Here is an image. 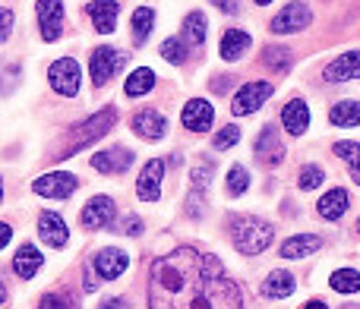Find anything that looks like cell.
Masks as SVG:
<instances>
[{
	"instance_id": "bcb514c9",
	"label": "cell",
	"mask_w": 360,
	"mask_h": 309,
	"mask_svg": "<svg viewBox=\"0 0 360 309\" xmlns=\"http://www.w3.org/2000/svg\"><path fill=\"white\" fill-rule=\"evenodd\" d=\"M304 309H329L323 303V300H310V303H304Z\"/></svg>"
},
{
	"instance_id": "681fc988",
	"label": "cell",
	"mask_w": 360,
	"mask_h": 309,
	"mask_svg": "<svg viewBox=\"0 0 360 309\" xmlns=\"http://www.w3.org/2000/svg\"><path fill=\"white\" fill-rule=\"evenodd\" d=\"M0 202H4V177H0Z\"/></svg>"
},
{
	"instance_id": "b9f144b4",
	"label": "cell",
	"mask_w": 360,
	"mask_h": 309,
	"mask_svg": "<svg viewBox=\"0 0 360 309\" xmlns=\"http://www.w3.org/2000/svg\"><path fill=\"white\" fill-rule=\"evenodd\" d=\"M231 82H234V79H231V76H215V79H212L209 86H212V92H228V88H231Z\"/></svg>"
},
{
	"instance_id": "9c48e42d",
	"label": "cell",
	"mask_w": 360,
	"mask_h": 309,
	"mask_svg": "<svg viewBox=\"0 0 360 309\" xmlns=\"http://www.w3.org/2000/svg\"><path fill=\"white\" fill-rule=\"evenodd\" d=\"M35 16H38V32L41 41H57L63 32V0H38L35 4Z\"/></svg>"
},
{
	"instance_id": "5b68a950",
	"label": "cell",
	"mask_w": 360,
	"mask_h": 309,
	"mask_svg": "<svg viewBox=\"0 0 360 309\" xmlns=\"http://www.w3.org/2000/svg\"><path fill=\"white\" fill-rule=\"evenodd\" d=\"M124 63H127L124 51H114V48H108V44H101V48H95L92 57H89V76H92V82L101 88L120 73Z\"/></svg>"
},
{
	"instance_id": "d6a6232c",
	"label": "cell",
	"mask_w": 360,
	"mask_h": 309,
	"mask_svg": "<svg viewBox=\"0 0 360 309\" xmlns=\"http://www.w3.org/2000/svg\"><path fill=\"white\" fill-rule=\"evenodd\" d=\"M250 190V171L240 164H234L228 171V196H243Z\"/></svg>"
},
{
	"instance_id": "8992f818",
	"label": "cell",
	"mask_w": 360,
	"mask_h": 309,
	"mask_svg": "<svg viewBox=\"0 0 360 309\" xmlns=\"http://www.w3.org/2000/svg\"><path fill=\"white\" fill-rule=\"evenodd\" d=\"M48 82H51V88H54L57 95H63V98L79 95V86H82L79 63H76L73 57H60V60H54L48 67Z\"/></svg>"
},
{
	"instance_id": "ffe728a7",
	"label": "cell",
	"mask_w": 360,
	"mask_h": 309,
	"mask_svg": "<svg viewBox=\"0 0 360 309\" xmlns=\"http://www.w3.org/2000/svg\"><path fill=\"white\" fill-rule=\"evenodd\" d=\"M259 291H262V297H269V300H285V297H291V294L297 291V281H294L291 272L275 268V272L266 275V281H262Z\"/></svg>"
},
{
	"instance_id": "836d02e7",
	"label": "cell",
	"mask_w": 360,
	"mask_h": 309,
	"mask_svg": "<svg viewBox=\"0 0 360 309\" xmlns=\"http://www.w3.org/2000/svg\"><path fill=\"white\" fill-rule=\"evenodd\" d=\"M332 152L351 167V173H360V143H335Z\"/></svg>"
},
{
	"instance_id": "30bf717a",
	"label": "cell",
	"mask_w": 360,
	"mask_h": 309,
	"mask_svg": "<svg viewBox=\"0 0 360 309\" xmlns=\"http://www.w3.org/2000/svg\"><path fill=\"white\" fill-rule=\"evenodd\" d=\"M76 186H79V180H76L73 173L54 171V173L38 177L35 183H32V190H35L38 196H44V199H70L76 192Z\"/></svg>"
},
{
	"instance_id": "44dd1931",
	"label": "cell",
	"mask_w": 360,
	"mask_h": 309,
	"mask_svg": "<svg viewBox=\"0 0 360 309\" xmlns=\"http://www.w3.org/2000/svg\"><path fill=\"white\" fill-rule=\"evenodd\" d=\"M41 262H44V256L38 253L35 243H22V246L16 249V256H13V272H16L22 281H29V278H35L38 275Z\"/></svg>"
},
{
	"instance_id": "7a4b0ae2",
	"label": "cell",
	"mask_w": 360,
	"mask_h": 309,
	"mask_svg": "<svg viewBox=\"0 0 360 309\" xmlns=\"http://www.w3.org/2000/svg\"><path fill=\"white\" fill-rule=\"evenodd\" d=\"M275 230L256 215H240L231 221V243L240 256H259L272 246Z\"/></svg>"
},
{
	"instance_id": "6da1fadb",
	"label": "cell",
	"mask_w": 360,
	"mask_h": 309,
	"mask_svg": "<svg viewBox=\"0 0 360 309\" xmlns=\"http://www.w3.org/2000/svg\"><path fill=\"white\" fill-rule=\"evenodd\" d=\"M149 309H243V294L218 256L177 246L152 262Z\"/></svg>"
},
{
	"instance_id": "d590c367",
	"label": "cell",
	"mask_w": 360,
	"mask_h": 309,
	"mask_svg": "<svg viewBox=\"0 0 360 309\" xmlns=\"http://www.w3.org/2000/svg\"><path fill=\"white\" fill-rule=\"evenodd\" d=\"M323 180H326V171L323 167H316V164H304L300 167V173H297L300 190H316V186H323Z\"/></svg>"
},
{
	"instance_id": "ba28073f",
	"label": "cell",
	"mask_w": 360,
	"mask_h": 309,
	"mask_svg": "<svg viewBox=\"0 0 360 309\" xmlns=\"http://www.w3.org/2000/svg\"><path fill=\"white\" fill-rule=\"evenodd\" d=\"M114 215H117L114 199L111 196H95V199H89V202L82 205L79 221H82V228L86 230H105V228H111L114 224Z\"/></svg>"
},
{
	"instance_id": "cb8c5ba5",
	"label": "cell",
	"mask_w": 360,
	"mask_h": 309,
	"mask_svg": "<svg viewBox=\"0 0 360 309\" xmlns=\"http://www.w3.org/2000/svg\"><path fill=\"white\" fill-rule=\"evenodd\" d=\"M256 158H259L262 164H281L285 149H281V143H278L275 126H266V130L259 133V139H256Z\"/></svg>"
},
{
	"instance_id": "4316f807",
	"label": "cell",
	"mask_w": 360,
	"mask_h": 309,
	"mask_svg": "<svg viewBox=\"0 0 360 309\" xmlns=\"http://www.w3.org/2000/svg\"><path fill=\"white\" fill-rule=\"evenodd\" d=\"M130 29H133V41L136 44H146L155 29V10L152 6H136L133 10V19H130Z\"/></svg>"
},
{
	"instance_id": "8fae6325",
	"label": "cell",
	"mask_w": 360,
	"mask_h": 309,
	"mask_svg": "<svg viewBox=\"0 0 360 309\" xmlns=\"http://www.w3.org/2000/svg\"><path fill=\"white\" fill-rule=\"evenodd\" d=\"M180 124L190 133H209L212 124H215V107L205 98H190L184 105V111H180Z\"/></svg>"
},
{
	"instance_id": "f6af8a7d",
	"label": "cell",
	"mask_w": 360,
	"mask_h": 309,
	"mask_svg": "<svg viewBox=\"0 0 360 309\" xmlns=\"http://www.w3.org/2000/svg\"><path fill=\"white\" fill-rule=\"evenodd\" d=\"M82 287H86L89 294H95V291H98V284H95V278H92V275H89V272H86V278H82Z\"/></svg>"
},
{
	"instance_id": "f1b7e54d",
	"label": "cell",
	"mask_w": 360,
	"mask_h": 309,
	"mask_svg": "<svg viewBox=\"0 0 360 309\" xmlns=\"http://www.w3.org/2000/svg\"><path fill=\"white\" fill-rule=\"evenodd\" d=\"M329 120L335 126H360V101H338L329 111Z\"/></svg>"
},
{
	"instance_id": "ac0fdd59",
	"label": "cell",
	"mask_w": 360,
	"mask_h": 309,
	"mask_svg": "<svg viewBox=\"0 0 360 309\" xmlns=\"http://www.w3.org/2000/svg\"><path fill=\"white\" fill-rule=\"evenodd\" d=\"M38 234H41V240L54 249L67 246V240H70L67 221H63L57 211H41V215H38Z\"/></svg>"
},
{
	"instance_id": "ee69618b",
	"label": "cell",
	"mask_w": 360,
	"mask_h": 309,
	"mask_svg": "<svg viewBox=\"0 0 360 309\" xmlns=\"http://www.w3.org/2000/svg\"><path fill=\"white\" fill-rule=\"evenodd\" d=\"M10 240H13V228H10V224H4V221H0V249H4Z\"/></svg>"
},
{
	"instance_id": "52a82bcc",
	"label": "cell",
	"mask_w": 360,
	"mask_h": 309,
	"mask_svg": "<svg viewBox=\"0 0 360 309\" xmlns=\"http://www.w3.org/2000/svg\"><path fill=\"white\" fill-rule=\"evenodd\" d=\"M310 22H313V10L307 4H300V0H294V4L281 6V10L275 13L269 29H272L275 35H291V32H304Z\"/></svg>"
},
{
	"instance_id": "4fadbf2b",
	"label": "cell",
	"mask_w": 360,
	"mask_h": 309,
	"mask_svg": "<svg viewBox=\"0 0 360 309\" xmlns=\"http://www.w3.org/2000/svg\"><path fill=\"white\" fill-rule=\"evenodd\" d=\"M133 133L149 139V143H158V139H165V133H168V117H165L158 107H143V111L133 114Z\"/></svg>"
},
{
	"instance_id": "7402d4cb",
	"label": "cell",
	"mask_w": 360,
	"mask_h": 309,
	"mask_svg": "<svg viewBox=\"0 0 360 309\" xmlns=\"http://www.w3.org/2000/svg\"><path fill=\"white\" fill-rule=\"evenodd\" d=\"M316 249H323V237L319 234H297L291 240L281 243V259H307Z\"/></svg>"
},
{
	"instance_id": "f907efd6",
	"label": "cell",
	"mask_w": 360,
	"mask_h": 309,
	"mask_svg": "<svg viewBox=\"0 0 360 309\" xmlns=\"http://www.w3.org/2000/svg\"><path fill=\"white\" fill-rule=\"evenodd\" d=\"M357 234H360V221H357Z\"/></svg>"
},
{
	"instance_id": "e575fe53",
	"label": "cell",
	"mask_w": 360,
	"mask_h": 309,
	"mask_svg": "<svg viewBox=\"0 0 360 309\" xmlns=\"http://www.w3.org/2000/svg\"><path fill=\"white\" fill-rule=\"evenodd\" d=\"M162 57L168 63H174V67H180V63L186 60V41L184 38H165L162 41Z\"/></svg>"
},
{
	"instance_id": "484cf974",
	"label": "cell",
	"mask_w": 360,
	"mask_h": 309,
	"mask_svg": "<svg viewBox=\"0 0 360 309\" xmlns=\"http://www.w3.org/2000/svg\"><path fill=\"white\" fill-rule=\"evenodd\" d=\"M152 88H155V70H149V67L133 70V73L127 76V82H124L127 98H143V95H149Z\"/></svg>"
},
{
	"instance_id": "e0dca14e",
	"label": "cell",
	"mask_w": 360,
	"mask_h": 309,
	"mask_svg": "<svg viewBox=\"0 0 360 309\" xmlns=\"http://www.w3.org/2000/svg\"><path fill=\"white\" fill-rule=\"evenodd\" d=\"M130 164H133V152L124 149V145H114V149L92 154V167L98 173H108V177H111V173H124Z\"/></svg>"
},
{
	"instance_id": "ab89813d",
	"label": "cell",
	"mask_w": 360,
	"mask_h": 309,
	"mask_svg": "<svg viewBox=\"0 0 360 309\" xmlns=\"http://www.w3.org/2000/svg\"><path fill=\"white\" fill-rule=\"evenodd\" d=\"M124 234H127V237H139V234H143V221H139L136 215H130V218L124 221Z\"/></svg>"
},
{
	"instance_id": "60d3db41",
	"label": "cell",
	"mask_w": 360,
	"mask_h": 309,
	"mask_svg": "<svg viewBox=\"0 0 360 309\" xmlns=\"http://www.w3.org/2000/svg\"><path fill=\"white\" fill-rule=\"evenodd\" d=\"M209 4H215L218 10H221V13H228V16H234V13L240 10V4H237V0H209Z\"/></svg>"
},
{
	"instance_id": "7bdbcfd3",
	"label": "cell",
	"mask_w": 360,
	"mask_h": 309,
	"mask_svg": "<svg viewBox=\"0 0 360 309\" xmlns=\"http://www.w3.org/2000/svg\"><path fill=\"white\" fill-rule=\"evenodd\" d=\"M98 309H130V303L124 297H108V300H101Z\"/></svg>"
},
{
	"instance_id": "f546056e",
	"label": "cell",
	"mask_w": 360,
	"mask_h": 309,
	"mask_svg": "<svg viewBox=\"0 0 360 309\" xmlns=\"http://www.w3.org/2000/svg\"><path fill=\"white\" fill-rule=\"evenodd\" d=\"M205 32H209V22H205L202 13H199V10L186 13V16H184V41L202 44L205 41Z\"/></svg>"
},
{
	"instance_id": "8d00e7d4",
	"label": "cell",
	"mask_w": 360,
	"mask_h": 309,
	"mask_svg": "<svg viewBox=\"0 0 360 309\" xmlns=\"http://www.w3.org/2000/svg\"><path fill=\"white\" fill-rule=\"evenodd\" d=\"M237 143H240V130H237L234 124L221 126V130L215 133V152H224V149H231V145H237Z\"/></svg>"
},
{
	"instance_id": "277c9868",
	"label": "cell",
	"mask_w": 360,
	"mask_h": 309,
	"mask_svg": "<svg viewBox=\"0 0 360 309\" xmlns=\"http://www.w3.org/2000/svg\"><path fill=\"white\" fill-rule=\"evenodd\" d=\"M272 92H275V86L272 82H266V79H256V82L240 86L234 92V101H231L234 117H250V114H256L269 98H272Z\"/></svg>"
},
{
	"instance_id": "9a60e30c",
	"label": "cell",
	"mask_w": 360,
	"mask_h": 309,
	"mask_svg": "<svg viewBox=\"0 0 360 309\" xmlns=\"http://www.w3.org/2000/svg\"><path fill=\"white\" fill-rule=\"evenodd\" d=\"M92 265H95V275H98L101 281H114V278H120V275L127 272L130 259H127L124 249L108 246V249H98V256L92 259Z\"/></svg>"
},
{
	"instance_id": "4dcf8cb0",
	"label": "cell",
	"mask_w": 360,
	"mask_h": 309,
	"mask_svg": "<svg viewBox=\"0 0 360 309\" xmlns=\"http://www.w3.org/2000/svg\"><path fill=\"white\" fill-rule=\"evenodd\" d=\"M329 284H332V291H338V294H357L360 272H354V268H338V272H332Z\"/></svg>"
},
{
	"instance_id": "c3c4849f",
	"label": "cell",
	"mask_w": 360,
	"mask_h": 309,
	"mask_svg": "<svg viewBox=\"0 0 360 309\" xmlns=\"http://www.w3.org/2000/svg\"><path fill=\"white\" fill-rule=\"evenodd\" d=\"M253 4H259V6H269V4H272V0H253Z\"/></svg>"
},
{
	"instance_id": "83f0119b",
	"label": "cell",
	"mask_w": 360,
	"mask_h": 309,
	"mask_svg": "<svg viewBox=\"0 0 360 309\" xmlns=\"http://www.w3.org/2000/svg\"><path fill=\"white\" fill-rule=\"evenodd\" d=\"M262 63H266L272 73H288V70H291V48L266 44V48H262Z\"/></svg>"
},
{
	"instance_id": "7c38bea8",
	"label": "cell",
	"mask_w": 360,
	"mask_h": 309,
	"mask_svg": "<svg viewBox=\"0 0 360 309\" xmlns=\"http://www.w3.org/2000/svg\"><path fill=\"white\" fill-rule=\"evenodd\" d=\"M323 79L329 82V86H342V82L360 79V51H345V54H338L335 60L323 70Z\"/></svg>"
},
{
	"instance_id": "f35d334b",
	"label": "cell",
	"mask_w": 360,
	"mask_h": 309,
	"mask_svg": "<svg viewBox=\"0 0 360 309\" xmlns=\"http://www.w3.org/2000/svg\"><path fill=\"white\" fill-rule=\"evenodd\" d=\"M38 309H70L67 297H57V294H44L41 303H38Z\"/></svg>"
},
{
	"instance_id": "3957f363",
	"label": "cell",
	"mask_w": 360,
	"mask_h": 309,
	"mask_svg": "<svg viewBox=\"0 0 360 309\" xmlns=\"http://www.w3.org/2000/svg\"><path fill=\"white\" fill-rule=\"evenodd\" d=\"M114 124H117V107H101V111H95L89 120H82V124H76L73 130H70V145L63 149V158H70V154L82 152L86 145H92L95 139H101L105 133L114 130Z\"/></svg>"
},
{
	"instance_id": "603a6c76",
	"label": "cell",
	"mask_w": 360,
	"mask_h": 309,
	"mask_svg": "<svg viewBox=\"0 0 360 309\" xmlns=\"http://www.w3.org/2000/svg\"><path fill=\"white\" fill-rule=\"evenodd\" d=\"M247 51H250V32H243V29H228V32L221 35V44H218V54H221V60L234 63V60H240Z\"/></svg>"
},
{
	"instance_id": "2e32d148",
	"label": "cell",
	"mask_w": 360,
	"mask_h": 309,
	"mask_svg": "<svg viewBox=\"0 0 360 309\" xmlns=\"http://www.w3.org/2000/svg\"><path fill=\"white\" fill-rule=\"evenodd\" d=\"M89 19H92L95 32L98 35H111L114 29H117V16H120V4L117 0H92V4L86 6Z\"/></svg>"
},
{
	"instance_id": "1f68e13d",
	"label": "cell",
	"mask_w": 360,
	"mask_h": 309,
	"mask_svg": "<svg viewBox=\"0 0 360 309\" xmlns=\"http://www.w3.org/2000/svg\"><path fill=\"white\" fill-rule=\"evenodd\" d=\"M212 177H215V164H212V161H199V164L190 171L193 196L202 199V192H205V186H209V180H212Z\"/></svg>"
},
{
	"instance_id": "74e56055",
	"label": "cell",
	"mask_w": 360,
	"mask_h": 309,
	"mask_svg": "<svg viewBox=\"0 0 360 309\" xmlns=\"http://www.w3.org/2000/svg\"><path fill=\"white\" fill-rule=\"evenodd\" d=\"M13 25H16V13H13L10 6H0V44L10 38Z\"/></svg>"
},
{
	"instance_id": "5bb4252c",
	"label": "cell",
	"mask_w": 360,
	"mask_h": 309,
	"mask_svg": "<svg viewBox=\"0 0 360 309\" xmlns=\"http://www.w3.org/2000/svg\"><path fill=\"white\" fill-rule=\"evenodd\" d=\"M162 180H165V158H152L136 180V196L143 199V202H158V196H162Z\"/></svg>"
},
{
	"instance_id": "d4e9b609",
	"label": "cell",
	"mask_w": 360,
	"mask_h": 309,
	"mask_svg": "<svg viewBox=\"0 0 360 309\" xmlns=\"http://www.w3.org/2000/svg\"><path fill=\"white\" fill-rule=\"evenodd\" d=\"M348 192L342 190V186H335V190H329L323 199L316 202V211H319V218H326V221H338V218L348 211Z\"/></svg>"
},
{
	"instance_id": "7dc6e473",
	"label": "cell",
	"mask_w": 360,
	"mask_h": 309,
	"mask_svg": "<svg viewBox=\"0 0 360 309\" xmlns=\"http://www.w3.org/2000/svg\"><path fill=\"white\" fill-rule=\"evenodd\" d=\"M0 303H6V287L0 284Z\"/></svg>"
},
{
	"instance_id": "d6986e66",
	"label": "cell",
	"mask_w": 360,
	"mask_h": 309,
	"mask_svg": "<svg viewBox=\"0 0 360 309\" xmlns=\"http://www.w3.org/2000/svg\"><path fill=\"white\" fill-rule=\"evenodd\" d=\"M281 126L291 136H304L310 130V107H307L304 98H291L285 107H281Z\"/></svg>"
}]
</instances>
